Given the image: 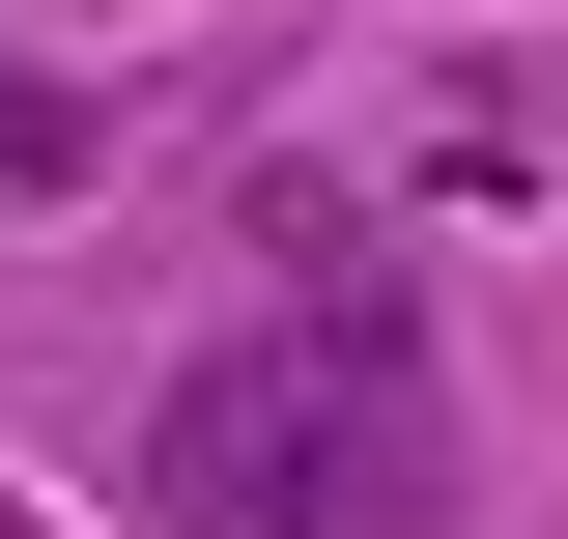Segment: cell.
I'll return each mask as SVG.
<instances>
[{
  "instance_id": "1",
  "label": "cell",
  "mask_w": 568,
  "mask_h": 539,
  "mask_svg": "<svg viewBox=\"0 0 568 539\" xmlns=\"http://www.w3.org/2000/svg\"><path fill=\"white\" fill-rule=\"evenodd\" d=\"M142 539H455V369H426V313H369V284L227 313L142 398Z\"/></svg>"
},
{
  "instance_id": "2",
  "label": "cell",
  "mask_w": 568,
  "mask_h": 539,
  "mask_svg": "<svg viewBox=\"0 0 568 539\" xmlns=\"http://www.w3.org/2000/svg\"><path fill=\"white\" fill-rule=\"evenodd\" d=\"M58 171H85V114H58V85H0V200H58Z\"/></svg>"
}]
</instances>
